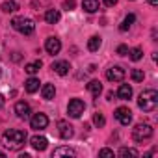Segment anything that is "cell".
I'll list each match as a JSON object with an SVG mask.
<instances>
[{
	"label": "cell",
	"instance_id": "8fae6325",
	"mask_svg": "<svg viewBox=\"0 0 158 158\" xmlns=\"http://www.w3.org/2000/svg\"><path fill=\"white\" fill-rule=\"evenodd\" d=\"M58 132H60V138H63V139H69V138H73V134H74L73 127H71L67 121H58Z\"/></svg>",
	"mask_w": 158,
	"mask_h": 158
},
{
	"label": "cell",
	"instance_id": "d6986e66",
	"mask_svg": "<svg viewBox=\"0 0 158 158\" xmlns=\"http://www.w3.org/2000/svg\"><path fill=\"white\" fill-rule=\"evenodd\" d=\"M60 11L58 10H47V13H45V21L48 23V24H56L58 21H60Z\"/></svg>",
	"mask_w": 158,
	"mask_h": 158
},
{
	"label": "cell",
	"instance_id": "4dcf8cb0",
	"mask_svg": "<svg viewBox=\"0 0 158 158\" xmlns=\"http://www.w3.org/2000/svg\"><path fill=\"white\" fill-rule=\"evenodd\" d=\"M63 8H65V10H69V11H71V10H73V8H74V0H65V2H63Z\"/></svg>",
	"mask_w": 158,
	"mask_h": 158
},
{
	"label": "cell",
	"instance_id": "f546056e",
	"mask_svg": "<svg viewBox=\"0 0 158 158\" xmlns=\"http://www.w3.org/2000/svg\"><path fill=\"white\" fill-rule=\"evenodd\" d=\"M99 156H110V158H114L115 154H114V151H110V149H101V151H99Z\"/></svg>",
	"mask_w": 158,
	"mask_h": 158
},
{
	"label": "cell",
	"instance_id": "ac0fdd59",
	"mask_svg": "<svg viewBox=\"0 0 158 158\" xmlns=\"http://www.w3.org/2000/svg\"><path fill=\"white\" fill-rule=\"evenodd\" d=\"M82 8L88 13H95V11H99V0H84Z\"/></svg>",
	"mask_w": 158,
	"mask_h": 158
},
{
	"label": "cell",
	"instance_id": "30bf717a",
	"mask_svg": "<svg viewBox=\"0 0 158 158\" xmlns=\"http://www.w3.org/2000/svg\"><path fill=\"white\" fill-rule=\"evenodd\" d=\"M45 50L48 52V54H58L60 50H61V43H60V39L58 37H48L47 41H45Z\"/></svg>",
	"mask_w": 158,
	"mask_h": 158
},
{
	"label": "cell",
	"instance_id": "52a82bcc",
	"mask_svg": "<svg viewBox=\"0 0 158 158\" xmlns=\"http://www.w3.org/2000/svg\"><path fill=\"white\" fill-rule=\"evenodd\" d=\"M114 115H115V119H117V121H119L123 127L130 125V121H132V112H130L128 108H125V106L117 108V110L114 112Z\"/></svg>",
	"mask_w": 158,
	"mask_h": 158
},
{
	"label": "cell",
	"instance_id": "e0dca14e",
	"mask_svg": "<svg viewBox=\"0 0 158 158\" xmlns=\"http://www.w3.org/2000/svg\"><path fill=\"white\" fill-rule=\"evenodd\" d=\"M39 84H41V82L37 80V78L32 76V78H28V80L24 82V89H26L28 93H35V91H39Z\"/></svg>",
	"mask_w": 158,
	"mask_h": 158
},
{
	"label": "cell",
	"instance_id": "83f0119b",
	"mask_svg": "<svg viewBox=\"0 0 158 158\" xmlns=\"http://www.w3.org/2000/svg\"><path fill=\"white\" fill-rule=\"evenodd\" d=\"M93 123H95L97 127H104V123H106V119H104V115H102L101 112H97V114L93 115Z\"/></svg>",
	"mask_w": 158,
	"mask_h": 158
},
{
	"label": "cell",
	"instance_id": "d4e9b609",
	"mask_svg": "<svg viewBox=\"0 0 158 158\" xmlns=\"http://www.w3.org/2000/svg\"><path fill=\"white\" fill-rule=\"evenodd\" d=\"M39 69H41V61H39V60H37V61H32V63H28V65L24 67V71H26L28 74H35Z\"/></svg>",
	"mask_w": 158,
	"mask_h": 158
},
{
	"label": "cell",
	"instance_id": "8992f818",
	"mask_svg": "<svg viewBox=\"0 0 158 158\" xmlns=\"http://www.w3.org/2000/svg\"><path fill=\"white\" fill-rule=\"evenodd\" d=\"M106 78L110 82H121L123 78H125V69L121 65H114L106 71Z\"/></svg>",
	"mask_w": 158,
	"mask_h": 158
},
{
	"label": "cell",
	"instance_id": "9a60e30c",
	"mask_svg": "<svg viewBox=\"0 0 158 158\" xmlns=\"http://www.w3.org/2000/svg\"><path fill=\"white\" fill-rule=\"evenodd\" d=\"M60 156H76V151L71 147H58L52 151V158H60Z\"/></svg>",
	"mask_w": 158,
	"mask_h": 158
},
{
	"label": "cell",
	"instance_id": "d6a6232c",
	"mask_svg": "<svg viewBox=\"0 0 158 158\" xmlns=\"http://www.w3.org/2000/svg\"><path fill=\"white\" fill-rule=\"evenodd\" d=\"M4 108V97H2V93H0V110Z\"/></svg>",
	"mask_w": 158,
	"mask_h": 158
},
{
	"label": "cell",
	"instance_id": "277c9868",
	"mask_svg": "<svg viewBox=\"0 0 158 158\" xmlns=\"http://www.w3.org/2000/svg\"><path fill=\"white\" fill-rule=\"evenodd\" d=\"M151 136H152V127H151L149 123H139V125H136V128L132 130L134 141H145V139H149Z\"/></svg>",
	"mask_w": 158,
	"mask_h": 158
},
{
	"label": "cell",
	"instance_id": "ba28073f",
	"mask_svg": "<svg viewBox=\"0 0 158 158\" xmlns=\"http://www.w3.org/2000/svg\"><path fill=\"white\" fill-rule=\"evenodd\" d=\"M15 114H17V117L19 119H30V114H32V108H30V104L28 102H24V101H19L17 104H15Z\"/></svg>",
	"mask_w": 158,
	"mask_h": 158
},
{
	"label": "cell",
	"instance_id": "7a4b0ae2",
	"mask_svg": "<svg viewBox=\"0 0 158 158\" xmlns=\"http://www.w3.org/2000/svg\"><path fill=\"white\" fill-rule=\"evenodd\" d=\"M138 106L143 112H152L158 106V91L156 89H145L138 97Z\"/></svg>",
	"mask_w": 158,
	"mask_h": 158
},
{
	"label": "cell",
	"instance_id": "7c38bea8",
	"mask_svg": "<svg viewBox=\"0 0 158 158\" xmlns=\"http://www.w3.org/2000/svg\"><path fill=\"white\" fill-rule=\"evenodd\" d=\"M30 145H32L35 151H45L47 145H48V139H47L45 136H34V138L30 139Z\"/></svg>",
	"mask_w": 158,
	"mask_h": 158
},
{
	"label": "cell",
	"instance_id": "7402d4cb",
	"mask_svg": "<svg viewBox=\"0 0 158 158\" xmlns=\"http://www.w3.org/2000/svg\"><path fill=\"white\" fill-rule=\"evenodd\" d=\"M19 10V4L15 2V0H6V2L2 4V11L4 13H13Z\"/></svg>",
	"mask_w": 158,
	"mask_h": 158
},
{
	"label": "cell",
	"instance_id": "4316f807",
	"mask_svg": "<svg viewBox=\"0 0 158 158\" xmlns=\"http://www.w3.org/2000/svg\"><path fill=\"white\" fill-rule=\"evenodd\" d=\"M130 76H132V80H134V82H143V78H145V73H143L141 69H132Z\"/></svg>",
	"mask_w": 158,
	"mask_h": 158
},
{
	"label": "cell",
	"instance_id": "e575fe53",
	"mask_svg": "<svg viewBox=\"0 0 158 158\" xmlns=\"http://www.w3.org/2000/svg\"><path fill=\"white\" fill-rule=\"evenodd\" d=\"M4 156H6V152H4V151H0V158H4Z\"/></svg>",
	"mask_w": 158,
	"mask_h": 158
},
{
	"label": "cell",
	"instance_id": "4fadbf2b",
	"mask_svg": "<svg viewBox=\"0 0 158 158\" xmlns=\"http://www.w3.org/2000/svg\"><path fill=\"white\" fill-rule=\"evenodd\" d=\"M52 69H54V73H58L60 76H65L69 71H71V65H69V61H54L52 63Z\"/></svg>",
	"mask_w": 158,
	"mask_h": 158
},
{
	"label": "cell",
	"instance_id": "484cf974",
	"mask_svg": "<svg viewBox=\"0 0 158 158\" xmlns=\"http://www.w3.org/2000/svg\"><path fill=\"white\" fill-rule=\"evenodd\" d=\"M128 54H130V60H132V61H139V60L143 58V50H141L139 47H136V48L128 50Z\"/></svg>",
	"mask_w": 158,
	"mask_h": 158
},
{
	"label": "cell",
	"instance_id": "836d02e7",
	"mask_svg": "<svg viewBox=\"0 0 158 158\" xmlns=\"http://www.w3.org/2000/svg\"><path fill=\"white\" fill-rule=\"evenodd\" d=\"M147 2H149L151 6H158V0H147Z\"/></svg>",
	"mask_w": 158,
	"mask_h": 158
},
{
	"label": "cell",
	"instance_id": "f1b7e54d",
	"mask_svg": "<svg viewBox=\"0 0 158 158\" xmlns=\"http://www.w3.org/2000/svg\"><path fill=\"white\" fill-rule=\"evenodd\" d=\"M117 54L119 56H128V47L127 45H119L117 47Z\"/></svg>",
	"mask_w": 158,
	"mask_h": 158
},
{
	"label": "cell",
	"instance_id": "3957f363",
	"mask_svg": "<svg viewBox=\"0 0 158 158\" xmlns=\"http://www.w3.org/2000/svg\"><path fill=\"white\" fill-rule=\"evenodd\" d=\"M11 26H13L17 32H21L23 35H32V34L35 32L34 21H32V19H26V17H15V19L11 21Z\"/></svg>",
	"mask_w": 158,
	"mask_h": 158
},
{
	"label": "cell",
	"instance_id": "9c48e42d",
	"mask_svg": "<svg viewBox=\"0 0 158 158\" xmlns=\"http://www.w3.org/2000/svg\"><path fill=\"white\" fill-rule=\"evenodd\" d=\"M47 125H48V117L45 114H35L30 119V127L34 130H43V128H47Z\"/></svg>",
	"mask_w": 158,
	"mask_h": 158
},
{
	"label": "cell",
	"instance_id": "2e32d148",
	"mask_svg": "<svg viewBox=\"0 0 158 158\" xmlns=\"http://www.w3.org/2000/svg\"><path fill=\"white\" fill-rule=\"evenodd\" d=\"M41 95H43V99L52 101L54 95H56V88H54V84H45V86L41 88Z\"/></svg>",
	"mask_w": 158,
	"mask_h": 158
},
{
	"label": "cell",
	"instance_id": "44dd1931",
	"mask_svg": "<svg viewBox=\"0 0 158 158\" xmlns=\"http://www.w3.org/2000/svg\"><path fill=\"white\" fill-rule=\"evenodd\" d=\"M101 45H102V39H101L99 35H93V37H89V41H88V48H89L91 52H97V50L101 48Z\"/></svg>",
	"mask_w": 158,
	"mask_h": 158
},
{
	"label": "cell",
	"instance_id": "5b68a950",
	"mask_svg": "<svg viewBox=\"0 0 158 158\" xmlns=\"http://www.w3.org/2000/svg\"><path fill=\"white\" fill-rule=\"evenodd\" d=\"M84 110H86V104H84V101H80V99H73V101H69V106H67V114L71 115V117H80L82 114H84Z\"/></svg>",
	"mask_w": 158,
	"mask_h": 158
},
{
	"label": "cell",
	"instance_id": "603a6c76",
	"mask_svg": "<svg viewBox=\"0 0 158 158\" xmlns=\"http://www.w3.org/2000/svg\"><path fill=\"white\" fill-rule=\"evenodd\" d=\"M134 21H136V15H134V13H128V15L125 17V21H123V24L119 26V30H121V32H127V30L132 26V23H134Z\"/></svg>",
	"mask_w": 158,
	"mask_h": 158
},
{
	"label": "cell",
	"instance_id": "6da1fadb",
	"mask_svg": "<svg viewBox=\"0 0 158 158\" xmlns=\"http://www.w3.org/2000/svg\"><path fill=\"white\" fill-rule=\"evenodd\" d=\"M24 141H26V132L24 130H17V128H11L8 132H4L2 136V143L10 149V151H19L24 147Z\"/></svg>",
	"mask_w": 158,
	"mask_h": 158
},
{
	"label": "cell",
	"instance_id": "1f68e13d",
	"mask_svg": "<svg viewBox=\"0 0 158 158\" xmlns=\"http://www.w3.org/2000/svg\"><path fill=\"white\" fill-rule=\"evenodd\" d=\"M117 0H104V6H115Z\"/></svg>",
	"mask_w": 158,
	"mask_h": 158
},
{
	"label": "cell",
	"instance_id": "ffe728a7",
	"mask_svg": "<svg viewBox=\"0 0 158 158\" xmlns=\"http://www.w3.org/2000/svg\"><path fill=\"white\" fill-rule=\"evenodd\" d=\"M88 91H89L93 97H99L101 91H102V84H101L99 80H91V82L88 84Z\"/></svg>",
	"mask_w": 158,
	"mask_h": 158
},
{
	"label": "cell",
	"instance_id": "5bb4252c",
	"mask_svg": "<svg viewBox=\"0 0 158 158\" xmlns=\"http://www.w3.org/2000/svg\"><path fill=\"white\" fill-rule=\"evenodd\" d=\"M115 95H117V99H121V101H128V99L132 97V88H130L128 84H121Z\"/></svg>",
	"mask_w": 158,
	"mask_h": 158
},
{
	"label": "cell",
	"instance_id": "cb8c5ba5",
	"mask_svg": "<svg viewBox=\"0 0 158 158\" xmlns=\"http://www.w3.org/2000/svg\"><path fill=\"white\" fill-rule=\"evenodd\" d=\"M119 156H123V158H127V156H134V158H138L139 152H138L136 149H132V147H123V149L119 151Z\"/></svg>",
	"mask_w": 158,
	"mask_h": 158
}]
</instances>
